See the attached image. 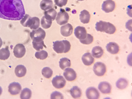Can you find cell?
Returning <instances> with one entry per match:
<instances>
[{
	"label": "cell",
	"instance_id": "obj_1",
	"mask_svg": "<svg viewBox=\"0 0 132 99\" xmlns=\"http://www.w3.org/2000/svg\"><path fill=\"white\" fill-rule=\"evenodd\" d=\"M26 14L21 0H0V18L18 21Z\"/></svg>",
	"mask_w": 132,
	"mask_h": 99
},
{
	"label": "cell",
	"instance_id": "obj_2",
	"mask_svg": "<svg viewBox=\"0 0 132 99\" xmlns=\"http://www.w3.org/2000/svg\"><path fill=\"white\" fill-rule=\"evenodd\" d=\"M40 19L38 17H31L28 14H25L21 19V24L24 27L30 28L32 30H36L40 26Z\"/></svg>",
	"mask_w": 132,
	"mask_h": 99
},
{
	"label": "cell",
	"instance_id": "obj_3",
	"mask_svg": "<svg viewBox=\"0 0 132 99\" xmlns=\"http://www.w3.org/2000/svg\"><path fill=\"white\" fill-rule=\"evenodd\" d=\"M96 29L98 31L106 32L112 35L116 31V27L111 23L103 21H100L96 24Z\"/></svg>",
	"mask_w": 132,
	"mask_h": 99
},
{
	"label": "cell",
	"instance_id": "obj_4",
	"mask_svg": "<svg viewBox=\"0 0 132 99\" xmlns=\"http://www.w3.org/2000/svg\"><path fill=\"white\" fill-rule=\"evenodd\" d=\"M53 49L58 54L68 52L71 49V45L67 40L56 41L54 42Z\"/></svg>",
	"mask_w": 132,
	"mask_h": 99
},
{
	"label": "cell",
	"instance_id": "obj_5",
	"mask_svg": "<svg viewBox=\"0 0 132 99\" xmlns=\"http://www.w3.org/2000/svg\"><path fill=\"white\" fill-rule=\"evenodd\" d=\"M46 33L41 28L34 30L30 33V37L34 41L39 42L43 41L45 38Z\"/></svg>",
	"mask_w": 132,
	"mask_h": 99
},
{
	"label": "cell",
	"instance_id": "obj_6",
	"mask_svg": "<svg viewBox=\"0 0 132 99\" xmlns=\"http://www.w3.org/2000/svg\"><path fill=\"white\" fill-rule=\"evenodd\" d=\"M56 21L58 25L62 26L67 24L69 19L68 13L63 9H60L56 17Z\"/></svg>",
	"mask_w": 132,
	"mask_h": 99
},
{
	"label": "cell",
	"instance_id": "obj_7",
	"mask_svg": "<svg viewBox=\"0 0 132 99\" xmlns=\"http://www.w3.org/2000/svg\"><path fill=\"white\" fill-rule=\"evenodd\" d=\"M106 65L102 62H97L93 67V71L97 76H103L106 72Z\"/></svg>",
	"mask_w": 132,
	"mask_h": 99
},
{
	"label": "cell",
	"instance_id": "obj_8",
	"mask_svg": "<svg viewBox=\"0 0 132 99\" xmlns=\"http://www.w3.org/2000/svg\"><path fill=\"white\" fill-rule=\"evenodd\" d=\"M52 84L55 88L57 89H60L65 86L66 81L63 76H56L52 79Z\"/></svg>",
	"mask_w": 132,
	"mask_h": 99
},
{
	"label": "cell",
	"instance_id": "obj_9",
	"mask_svg": "<svg viewBox=\"0 0 132 99\" xmlns=\"http://www.w3.org/2000/svg\"><path fill=\"white\" fill-rule=\"evenodd\" d=\"M26 49L22 43H18L14 47L13 49L14 55L18 58H22L26 54Z\"/></svg>",
	"mask_w": 132,
	"mask_h": 99
},
{
	"label": "cell",
	"instance_id": "obj_10",
	"mask_svg": "<svg viewBox=\"0 0 132 99\" xmlns=\"http://www.w3.org/2000/svg\"><path fill=\"white\" fill-rule=\"evenodd\" d=\"M102 10L106 13L113 12L116 7L115 2L113 0H106L102 6Z\"/></svg>",
	"mask_w": 132,
	"mask_h": 99
},
{
	"label": "cell",
	"instance_id": "obj_11",
	"mask_svg": "<svg viewBox=\"0 0 132 99\" xmlns=\"http://www.w3.org/2000/svg\"><path fill=\"white\" fill-rule=\"evenodd\" d=\"M63 76L68 81L72 82L75 81L77 78L76 72L72 68H67L64 70Z\"/></svg>",
	"mask_w": 132,
	"mask_h": 99
},
{
	"label": "cell",
	"instance_id": "obj_12",
	"mask_svg": "<svg viewBox=\"0 0 132 99\" xmlns=\"http://www.w3.org/2000/svg\"><path fill=\"white\" fill-rule=\"evenodd\" d=\"M21 85L19 83L13 82L9 86V92L12 95H16L19 94L21 91Z\"/></svg>",
	"mask_w": 132,
	"mask_h": 99
},
{
	"label": "cell",
	"instance_id": "obj_13",
	"mask_svg": "<svg viewBox=\"0 0 132 99\" xmlns=\"http://www.w3.org/2000/svg\"><path fill=\"white\" fill-rule=\"evenodd\" d=\"M86 96L88 99H98L100 97V94L98 91L95 87H90L87 89Z\"/></svg>",
	"mask_w": 132,
	"mask_h": 99
},
{
	"label": "cell",
	"instance_id": "obj_14",
	"mask_svg": "<svg viewBox=\"0 0 132 99\" xmlns=\"http://www.w3.org/2000/svg\"><path fill=\"white\" fill-rule=\"evenodd\" d=\"M75 35L77 38L79 40H82L86 38L87 33L85 27L78 26L75 29Z\"/></svg>",
	"mask_w": 132,
	"mask_h": 99
},
{
	"label": "cell",
	"instance_id": "obj_15",
	"mask_svg": "<svg viewBox=\"0 0 132 99\" xmlns=\"http://www.w3.org/2000/svg\"><path fill=\"white\" fill-rule=\"evenodd\" d=\"M98 89L103 94H110L112 91V86L107 82H102L99 84Z\"/></svg>",
	"mask_w": 132,
	"mask_h": 99
},
{
	"label": "cell",
	"instance_id": "obj_16",
	"mask_svg": "<svg viewBox=\"0 0 132 99\" xmlns=\"http://www.w3.org/2000/svg\"><path fill=\"white\" fill-rule=\"evenodd\" d=\"M73 27L70 24L62 26L60 29L61 34L64 37H69L72 34Z\"/></svg>",
	"mask_w": 132,
	"mask_h": 99
},
{
	"label": "cell",
	"instance_id": "obj_17",
	"mask_svg": "<svg viewBox=\"0 0 132 99\" xmlns=\"http://www.w3.org/2000/svg\"><path fill=\"white\" fill-rule=\"evenodd\" d=\"M106 49L108 52L112 54H117L119 51V47L117 43L111 42L108 43L106 46Z\"/></svg>",
	"mask_w": 132,
	"mask_h": 99
},
{
	"label": "cell",
	"instance_id": "obj_18",
	"mask_svg": "<svg viewBox=\"0 0 132 99\" xmlns=\"http://www.w3.org/2000/svg\"><path fill=\"white\" fill-rule=\"evenodd\" d=\"M81 59L83 63L86 66H90L95 61L93 56L90 52H86L83 55Z\"/></svg>",
	"mask_w": 132,
	"mask_h": 99
},
{
	"label": "cell",
	"instance_id": "obj_19",
	"mask_svg": "<svg viewBox=\"0 0 132 99\" xmlns=\"http://www.w3.org/2000/svg\"><path fill=\"white\" fill-rule=\"evenodd\" d=\"M90 14L88 11L84 10H82L80 14V20L82 24H88L90 20Z\"/></svg>",
	"mask_w": 132,
	"mask_h": 99
},
{
	"label": "cell",
	"instance_id": "obj_20",
	"mask_svg": "<svg viewBox=\"0 0 132 99\" xmlns=\"http://www.w3.org/2000/svg\"><path fill=\"white\" fill-rule=\"evenodd\" d=\"M15 73L18 78H22L27 73V68L24 65H18L15 68Z\"/></svg>",
	"mask_w": 132,
	"mask_h": 99
},
{
	"label": "cell",
	"instance_id": "obj_21",
	"mask_svg": "<svg viewBox=\"0 0 132 99\" xmlns=\"http://www.w3.org/2000/svg\"><path fill=\"white\" fill-rule=\"evenodd\" d=\"M44 14H45L44 16L45 17L46 19L52 21L56 19L57 12L54 9L51 8L47 11H45V12H44Z\"/></svg>",
	"mask_w": 132,
	"mask_h": 99
},
{
	"label": "cell",
	"instance_id": "obj_22",
	"mask_svg": "<svg viewBox=\"0 0 132 99\" xmlns=\"http://www.w3.org/2000/svg\"><path fill=\"white\" fill-rule=\"evenodd\" d=\"M104 54V50L100 46L94 47L92 49V56L96 58L102 57Z\"/></svg>",
	"mask_w": 132,
	"mask_h": 99
},
{
	"label": "cell",
	"instance_id": "obj_23",
	"mask_svg": "<svg viewBox=\"0 0 132 99\" xmlns=\"http://www.w3.org/2000/svg\"><path fill=\"white\" fill-rule=\"evenodd\" d=\"M40 6L41 10L45 11L52 8L53 4L51 0H42L40 3Z\"/></svg>",
	"mask_w": 132,
	"mask_h": 99
},
{
	"label": "cell",
	"instance_id": "obj_24",
	"mask_svg": "<svg viewBox=\"0 0 132 99\" xmlns=\"http://www.w3.org/2000/svg\"><path fill=\"white\" fill-rule=\"evenodd\" d=\"M70 92L72 97L74 98H79L82 95V92L80 88L75 86L70 90Z\"/></svg>",
	"mask_w": 132,
	"mask_h": 99
},
{
	"label": "cell",
	"instance_id": "obj_25",
	"mask_svg": "<svg viewBox=\"0 0 132 99\" xmlns=\"http://www.w3.org/2000/svg\"><path fill=\"white\" fill-rule=\"evenodd\" d=\"M59 66L61 70H63L67 67L71 66V61L67 58H62L59 60Z\"/></svg>",
	"mask_w": 132,
	"mask_h": 99
},
{
	"label": "cell",
	"instance_id": "obj_26",
	"mask_svg": "<svg viewBox=\"0 0 132 99\" xmlns=\"http://www.w3.org/2000/svg\"><path fill=\"white\" fill-rule=\"evenodd\" d=\"M10 56V51L7 47L0 49V60H5L9 58Z\"/></svg>",
	"mask_w": 132,
	"mask_h": 99
},
{
	"label": "cell",
	"instance_id": "obj_27",
	"mask_svg": "<svg viewBox=\"0 0 132 99\" xmlns=\"http://www.w3.org/2000/svg\"><path fill=\"white\" fill-rule=\"evenodd\" d=\"M128 82L125 79H120L116 82V86L119 90H124L128 86Z\"/></svg>",
	"mask_w": 132,
	"mask_h": 99
},
{
	"label": "cell",
	"instance_id": "obj_28",
	"mask_svg": "<svg viewBox=\"0 0 132 99\" xmlns=\"http://www.w3.org/2000/svg\"><path fill=\"white\" fill-rule=\"evenodd\" d=\"M32 92L28 88H25L21 91L20 98L21 99H29L31 97Z\"/></svg>",
	"mask_w": 132,
	"mask_h": 99
},
{
	"label": "cell",
	"instance_id": "obj_29",
	"mask_svg": "<svg viewBox=\"0 0 132 99\" xmlns=\"http://www.w3.org/2000/svg\"><path fill=\"white\" fill-rule=\"evenodd\" d=\"M32 45H33V47H34V49H35L37 51L41 50L43 49V48H47L46 46L45 45V43H44L43 40L39 42L33 41Z\"/></svg>",
	"mask_w": 132,
	"mask_h": 99
},
{
	"label": "cell",
	"instance_id": "obj_30",
	"mask_svg": "<svg viewBox=\"0 0 132 99\" xmlns=\"http://www.w3.org/2000/svg\"><path fill=\"white\" fill-rule=\"evenodd\" d=\"M52 21L46 19L45 16H43L42 17L41 20V24L43 28L47 29L51 27L52 25Z\"/></svg>",
	"mask_w": 132,
	"mask_h": 99
},
{
	"label": "cell",
	"instance_id": "obj_31",
	"mask_svg": "<svg viewBox=\"0 0 132 99\" xmlns=\"http://www.w3.org/2000/svg\"><path fill=\"white\" fill-rule=\"evenodd\" d=\"M48 56V54L46 50H40L37 51L35 54V57L40 60H44L46 59Z\"/></svg>",
	"mask_w": 132,
	"mask_h": 99
},
{
	"label": "cell",
	"instance_id": "obj_32",
	"mask_svg": "<svg viewBox=\"0 0 132 99\" xmlns=\"http://www.w3.org/2000/svg\"><path fill=\"white\" fill-rule=\"evenodd\" d=\"M42 74L45 78L50 79L53 75V71L50 68L46 67L42 69Z\"/></svg>",
	"mask_w": 132,
	"mask_h": 99
},
{
	"label": "cell",
	"instance_id": "obj_33",
	"mask_svg": "<svg viewBox=\"0 0 132 99\" xmlns=\"http://www.w3.org/2000/svg\"><path fill=\"white\" fill-rule=\"evenodd\" d=\"M94 41V37L90 34H87L86 38L82 40H80V42L84 45H89L92 43Z\"/></svg>",
	"mask_w": 132,
	"mask_h": 99
},
{
	"label": "cell",
	"instance_id": "obj_34",
	"mask_svg": "<svg viewBox=\"0 0 132 99\" xmlns=\"http://www.w3.org/2000/svg\"><path fill=\"white\" fill-rule=\"evenodd\" d=\"M50 98L51 99H63L64 97L63 95L59 92L55 91L51 93L50 96Z\"/></svg>",
	"mask_w": 132,
	"mask_h": 99
},
{
	"label": "cell",
	"instance_id": "obj_35",
	"mask_svg": "<svg viewBox=\"0 0 132 99\" xmlns=\"http://www.w3.org/2000/svg\"><path fill=\"white\" fill-rule=\"evenodd\" d=\"M54 2L56 5L61 7L67 4L68 0H54Z\"/></svg>",
	"mask_w": 132,
	"mask_h": 99
},
{
	"label": "cell",
	"instance_id": "obj_36",
	"mask_svg": "<svg viewBox=\"0 0 132 99\" xmlns=\"http://www.w3.org/2000/svg\"><path fill=\"white\" fill-rule=\"evenodd\" d=\"M2 45H3V41H2L1 37H0V48L2 47Z\"/></svg>",
	"mask_w": 132,
	"mask_h": 99
},
{
	"label": "cell",
	"instance_id": "obj_37",
	"mask_svg": "<svg viewBox=\"0 0 132 99\" xmlns=\"http://www.w3.org/2000/svg\"><path fill=\"white\" fill-rule=\"evenodd\" d=\"M2 93V87L0 86V96H1Z\"/></svg>",
	"mask_w": 132,
	"mask_h": 99
},
{
	"label": "cell",
	"instance_id": "obj_38",
	"mask_svg": "<svg viewBox=\"0 0 132 99\" xmlns=\"http://www.w3.org/2000/svg\"><path fill=\"white\" fill-rule=\"evenodd\" d=\"M78 1H84V0H78Z\"/></svg>",
	"mask_w": 132,
	"mask_h": 99
}]
</instances>
